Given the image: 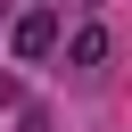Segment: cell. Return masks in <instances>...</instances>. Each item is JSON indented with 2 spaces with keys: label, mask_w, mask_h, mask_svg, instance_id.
I'll use <instances>...</instances> for the list:
<instances>
[{
  "label": "cell",
  "mask_w": 132,
  "mask_h": 132,
  "mask_svg": "<svg viewBox=\"0 0 132 132\" xmlns=\"http://www.w3.org/2000/svg\"><path fill=\"white\" fill-rule=\"evenodd\" d=\"M8 50H16V58H50V50H58V16H50V8H25V16L8 25Z\"/></svg>",
  "instance_id": "obj_1"
},
{
  "label": "cell",
  "mask_w": 132,
  "mask_h": 132,
  "mask_svg": "<svg viewBox=\"0 0 132 132\" xmlns=\"http://www.w3.org/2000/svg\"><path fill=\"white\" fill-rule=\"evenodd\" d=\"M107 50H116V41H107V25H99V16L66 33V66H74V74H99V66H107Z\"/></svg>",
  "instance_id": "obj_2"
},
{
  "label": "cell",
  "mask_w": 132,
  "mask_h": 132,
  "mask_svg": "<svg viewBox=\"0 0 132 132\" xmlns=\"http://www.w3.org/2000/svg\"><path fill=\"white\" fill-rule=\"evenodd\" d=\"M16 132H50V116H41V107H25V124H16Z\"/></svg>",
  "instance_id": "obj_3"
},
{
  "label": "cell",
  "mask_w": 132,
  "mask_h": 132,
  "mask_svg": "<svg viewBox=\"0 0 132 132\" xmlns=\"http://www.w3.org/2000/svg\"><path fill=\"white\" fill-rule=\"evenodd\" d=\"M0 107H16V74H0Z\"/></svg>",
  "instance_id": "obj_4"
}]
</instances>
